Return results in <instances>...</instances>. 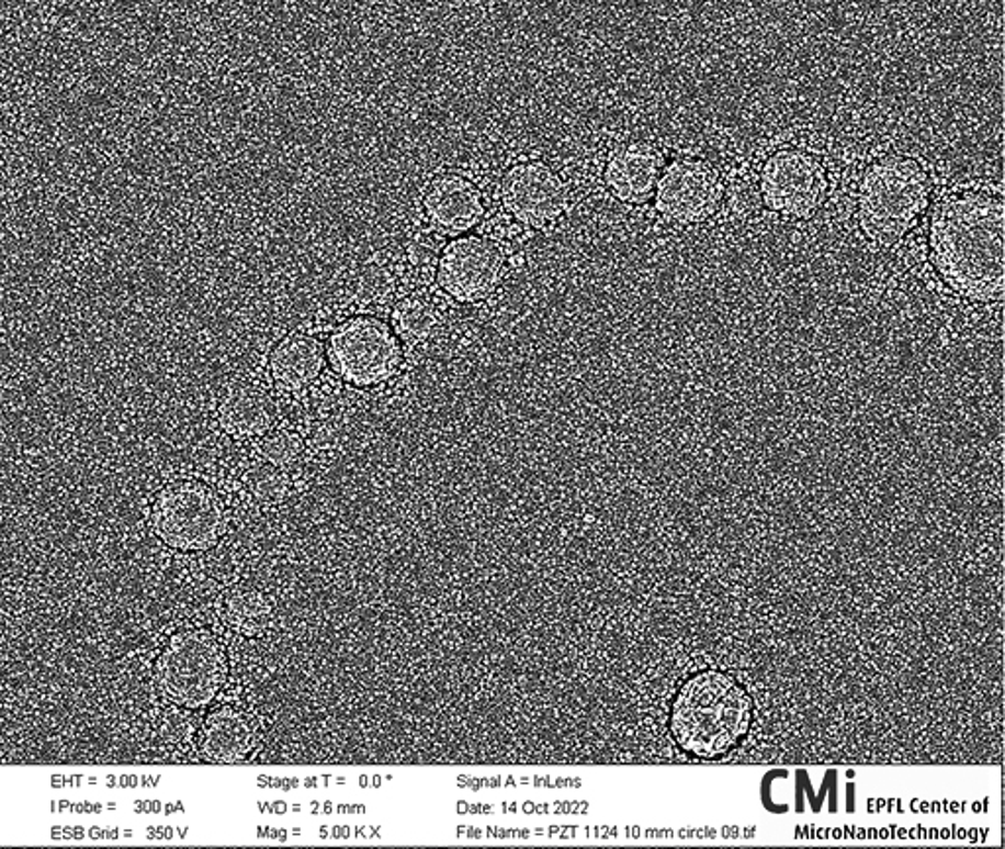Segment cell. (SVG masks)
<instances>
[{
    "label": "cell",
    "instance_id": "52a82bcc",
    "mask_svg": "<svg viewBox=\"0 0 1005 849\" xmlns=\"http://www.w3.org/2000/svg\"><path fill=\"white\" fill-rule=\"evenodd\" d=\"M505 265L497 241L470 236L448 246L438 263V281L456 301H482L501 283Z\"/></svg>",
    "mask_w": 1005,
    "mask_h": 849
},
{
    "label": "cell",
    "instance_id": "7a4b0ae2",
    "mask_svg": "<svg viewBox=\"0 0 1005 849\" xmlns=\"http://www.w3.org/2000/svg\"><path fill=\"white\" fill-rule=\"evenodd\" d=\"M670 732L686 756L718 761L736 754L754 724V701L733 675L718 669L689 677L676 692Z\"/></svg>",
    "mask_w": 1005,
    "mask_h": 849
},
{
    "label": "cell",
    "instance_id": "5bb4252c",
    "mask_svg": "<svg viewBox=\"0 0 1005 849\" xmlns=\"http://www.w3.org/2000/svg\"><path fill=\"white\" fill-rule=\"evenodd\" d=\"M325 365V350L310 333H291L283 338L270 358L271 375L287 390L310 385Z\"/></svg>",
    "mask_w": 1005,
    "mask_h": 849
},
{
    "label": "cell",
    "instance_id": "5b68a950",
    "mask_svg": "<svg viewBox=\"0 0 1005 849\" xmlns=\"http://www.w3.org/2000/svg\"><path fill=\"white\" fill-rule=\"evenodd\" d=\"M151 527L171 550L206 552L223 537L226 514L213 489L196 480H179L159 493Z\"/></svg>",
    "mask_w": 1005,
    "mask_h": 849
},
{
    "label": "cell",
    "instance_id": "277c9868",
    "mask_svg": "<svg viewBox=\"0 0 1005 849\" xmlns=\"http://www.w3.org/2000/svg\"><path fill=\"white\" fill-rule=\"evenodd\" d=\"M228 675L218 637L208 630H185L171 637L156 665V684L166 701L201 709L213 701Z\"/></svg>",
    "mask_w": 1005,
    "mask_h": 849
},
{
    "label": "cell",
    "instance_id": "9a60e30c",
    "mask_svg": "<svg viewBox=\"0 0 1005 849\" xmlns=\"http://www.w3.org/2000/svg\"><path fill=\"white\" fill-rule=\"evenodd\" d=\"M218 415L226 432L238 438H251L270 430L275 418V405L266 388L246 383L228 393Z\"/></svg>",
    "mask_w": 1005,
    "mask_h": 849
},
{
    "label": "cell",
    "instance_id": "ba28073f",
    "mask_svg": "<svg viewBox=\"0 0 1005 849\" xmlns=\"http://www.w3.org/2000/svg\"><path fill=\"white\" fill-rule=\"evenodd\" d=\"M763 196L770 208L790 216H808L820 204L825 176L817 159L801 151L776 154L763 171Z\"/></svg>",
    "mask_w": 1005,
    "mask_h": 849
},
{
    "label": "cell",
    "instance_id": "44dd1931",
    "mask_svg": "<svg viewBox=\"0 0 1005 849\" xmlns=\"http://www.w3.org/2000/svg\"><path fill=\"white\" fill-rule=\"evenodd\" d=\"M521 234V226L517 222L499 220L494 224V238H497V240L515 241Z\"/></svg>",
    "mask_w": 1005,
    "mask_h": 849
},
{
    "label": "cell",
    "instance_id": "9c48e42d",
    "mask_svg": "<svg viewBox=\"0 0 1005 849\" xmlns=\"http://www.w3.org/2000/svg\"><path fill=\"white\" fill-rule=\"evenodd\" d=\"M723 185L718 173L701 161L681 159L662 177L658 186V211L664 218L678 224L708 220L721 204Z\"/></svg>",
    "mask_w": 1005,
    "mask_h": 849
},
{
    "label": "cell",
    "instance_id": "e0dca14e",
    "mask_svg": "<svg viewBox=\"0 0 1005 849\" xmlns=\"http://www.w3.org/2000/svg\"><path fill=\"white\" fill-rule=\"evenodd\" d=\"M442 313L429 296L413 295L393 310V326L400 338L409 342H425L438 332Z\"/></svg>",
    "mask_w": 1005,
    "mask_h": 849
},
{
    "label": "cell",
    "instance_id": "6da1fadb",
    "mask_svg": "<svg viewBox=\"0 0 1005 849\" xmlns=\"http://www.w3.org/2000/svg\"><path fill=\"white\" fill-rule=\"evenodd\" d=\"M1004 240L1005 208L1000 194H955L933 216V263L955 291L972 301L1004 298Z\"/></svg>",
    "mask_w": 1005,
    "mask_h": 849
},
{
    "label": "cell",
    "instance_id": "d6986e66",
    "mask_svg": "<svg viewBox=\"0 0 1005 849\" xmlns=\"http://www.w3.org/2000/svg\"><path fill=\"white\" fill-rule=\"evenodd\" d=\"M305 452L303 440L295 432L280 430L273 434L266 435L260 443V453L263 462L275 465V467H291L301 460Z\"/></svg>",
    "mask_w": 1005,
    "mask_h": 849
},
{
    "label": "cell",
    "instance_id": "8992f818",
    "mask_svg": "<svg viewBox=\"0 0 1005 849\" xmlns=\"http://www.w3.org/2000/svg\"><path fill=\"white\" fill-rule=\"evenodd\" d=\"M330 360L340 377L358 387H372L395 375L400 350L392 330L375 318H354L336 328Z\"/></svg>",
    "mask_w": 1005,
    "mask_h": 849
},
{
    "label": "cell",
    "instance_id": "3957f363",
    "mask_svg": "<svg viewBox=\"0 0 1005 849\" xmlns=\"http://www.w3.org/2000/svg\"><path fill=\"white\" fill-rule=\"evenodd\" d=\"M927 176L910 158H884L866 171L858 191V220L882 246L902 240L927 203Z\"/></svg>",
    "mask_w": 1005,
    "mask_h": 849
},
{
    "label": "cell",
    "instance_id": "4fadbf2b",
    "mask_svg": "<svg viewBox=\"0 0 1005 849\" xmlns=\"http://www.w3.org/2000/svg\"><path fill=\"white\" fill-rule=\"evenodd\" d=\"M660 156L644 144L617 149L607 163V185L614 196L626 203H639L651 196L660 177Z\"/></svg>",
    "mask_w": 1005,
    "mask_h": 849
},
{
    "label": "cell",
    "instance_id": "ac0fdd59",
    "mask_svg": "<svg viewBox=\"0 0 1005 849\" xmlns=\"http://www.w3.org/2000/svg\"><path fill=\"white\" fill-rule=\"evenodd\" d=\"M246 485L253 495V499L266 502V505H278L281 500L287 499L291 493V477L287 472L270 463L253 467L246 477Z\"/></svg>",
    "mask_w": 1005,
    "mask_h": 849
},
{
    "label": "cell",
    "instance_id": "30bf717a",
    "mask_svg": "<svg viewBox=\"0 0 1005 849\" xmlns=\"http://www.w3.org/2000/svg\"><path fill=\"white\" fill-rule=\"evenodd\" d=\"M501 199L512 218L542 228L556 220L566 206V186L549 166L531 161L512 167L501 183Z\"/></svg>",
    "mask_w": 1005,
    "mask_h": 849
},
{
    "label": "cell",
    "instance_id": "7c38bea8",
    "mask_svg": "<svg viewBox=\"0 0 1005 849\" xmlns=\"http://www.w3.org/2000/svg\"><path fill=\"white\" fill-rule=\"evenodd\" d=\"M260 739L258 721L238 709H218L206 716L201 751L208 761L236 763L250 756Z\"/></svg>",
    "mask_w": 1005,
    "mask_h": 849
},
{
    "label": "cell",
    "instance_id": "2e32d148",
    "mask_svg": "<svg viewBox=\"0 0 1005 849\" xmlns=\"http://www.w3.org/2000/svg\"><path fill=\"white\" fill-rule=\"evenodd\" d=\"M273 609L263 592L251 587H236L224 599L226 624L246 637L261 636L270 626Z\"/></svg>",
    "mask_w": 1005,
    "mask_h": 849
},
{
    "label": "cell",
    "instance_id": "8fae6325",
    "mask_svg": "<svg viewBox=\"0 0 1005 849\" xmlns=\"http://www.w3.org/2000/svg\"><path fill=\"white\" fill-rule=\"evenodd\" d=\"M425 211L438 230L462 234L474 228L484 214L479 191L460 176H442L425 194Z\"/></svg>",
    "mask_w": 1005,
    "mask_h": 849
},
{
    "label": "cell",
    "instance_id": "ffe728a7",
    "mask_svg": "<svg viewBox=\"0 0 1005 849\" xmlns=\"http://www.w3.org/2000/svg\"><path fill=\"white\" fill-rule=\"evenodd\" d=\"M407 256H409L413 268L420 269V271H429V269L437 265L438 244L427 240V236H420V238L410 244Z\"/></svg>",
    "mask_w": 1005,
    "mask_h": 849
}]
</instances>
